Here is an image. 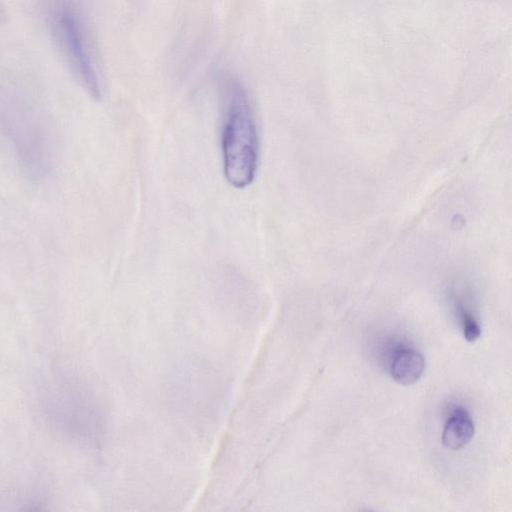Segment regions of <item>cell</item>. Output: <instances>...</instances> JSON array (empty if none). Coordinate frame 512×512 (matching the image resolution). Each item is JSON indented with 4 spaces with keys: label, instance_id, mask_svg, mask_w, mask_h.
I'll return each instance as SVG.
<instances>
[{
    "label": "cell",
    "instance_id": "cell-6",
    "mask_svg": "<svg viewBox=\"0 0 512 512\" xmlns=\"http://www.w3.org/2000/svg\"><path fill=\"white\" fill-rule=\"evenodd\" d=\"M461 310L464 337L467 341L474 342L480 337L481 328L471 314L466 312L463 308Z\"/></svg>",
    "mask_w": 512,
    "mask_h": 512
},
{
    "label": "cell",
    "instance_id": "cell-2",
    "mask_svg": "<svg viewBox=\"0 0 512 512\" xmlns=\"http://www.w3.org/2000/svg\"><path fill=\"white\" fill-rule=\"evenodd\" d=\"M221 149L224 174L237 189L249 186L256 174L259 137L249 97L236 79H226L221 87Z\"/></svg>",
    "mask_w": 512,
    "mask_h": 512
},
{
    "label": "cell",
    "instance_id": "cell-7",
    "mask_svg": "<svg viewBox=\"0 0 512 512\" xmlns=\"http://www.w3.org/2000/svg\"><path fill=\"white\" fill-rule=\"evenodd\" d=\"M7 20V11L4 4L0 0V24L5 23Z\"/></svg>",
    "mask_w": 512,
    "mask_h": 512
},
{
    "label": "cell",
    "instance_id": "cell-5",
    "mask_svg": "<svg viewBox=\"0 0 512 512\" xmlns=\"http://www.w3.org/2000/svg\"><path fill=\"white\" fill-rule=\"evenodd\" d=\"M474 430L468 412L463 408L455 409L444 426L442 442L451 450L462 449L472 440Z\"/></svg>",
    "mask_w": 512,
    "mask_h": 512
},
{
    "label": "cell",
    "instance_id": "cell-3",
    "mask_svg": "<svg viewBox=\"0 0 512 512\" xmlns=\"http://www.w3.org/2000/svg\"><path fill=\"white\" fill-rule=\"evenodd\" d=\"M49 33L73 75L95 100L102 97L93 41L81 0H44Z\"/></svg>",
    "mask_w": 512,
    "mask_h": 512
},
{
    "label": "cell",
    "instance_id": "cell-1",
    "mask_svg": "<svg viewBox=\"0 0 512 512\" xmlns=\"http://www.w3.org/2000/svg\"><path fill=\"white\" fill-rule=\"evenodd\" d=\"M0 134L24 173L40 180L53 173L56 140L47 118L21 96L0 93Z\"/></svg>",
    "mask_w": 512,
    "mask_h": 512
},
{
    "label": "cell",
    "instance_id": "cell-4",
    "mask_svg": "<svg viewBox=\"0 0 512 512\" xmlns=\"http://www.w3.org/2000/svg\"><path fill=\"white\" fill-rule=\"evenodd\" d=\"M425 369V360L420 352L412 348L401 349L390 367L392 378L401 385L417 382Z\"/></svg>",
    "mask_w": 512,
    "mask_h": 512
}]
</instances>
